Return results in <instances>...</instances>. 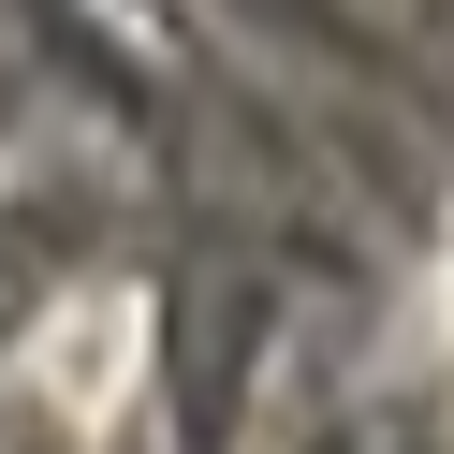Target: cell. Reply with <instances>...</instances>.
<instances>
[{
	"mask_svg": "<svg viewBox=\"0 0 454 454\" xmlns=\"http://www.w3.org/2000/svg\"><path fill=\"white\" fill-rule=\"evenodd\" d=\"M132 366H147V308H132V294H74L59 323L30 337V381L59 395L74 425H103V411H118V395H132Z\"/></svg>",
	"mask_w": 454,
	"mask_h": 454,
	"instance_id": "1",
	"label": "cell"
},
{
	"mask_svg": "<svg viewBox=\"0 0 454 454\" xmlns=\"http://www.w3.org/2000/svg\"><path fill=\"white\" fill-rule=\"evenodd\" d=\"M425 337L454 352V235H440V278H425Z\"/></svg>",
	"mask_w": 454,
	"mask_h": 454,
	"instance_id": "2",
	"label": "cell"
}]
</instances>
